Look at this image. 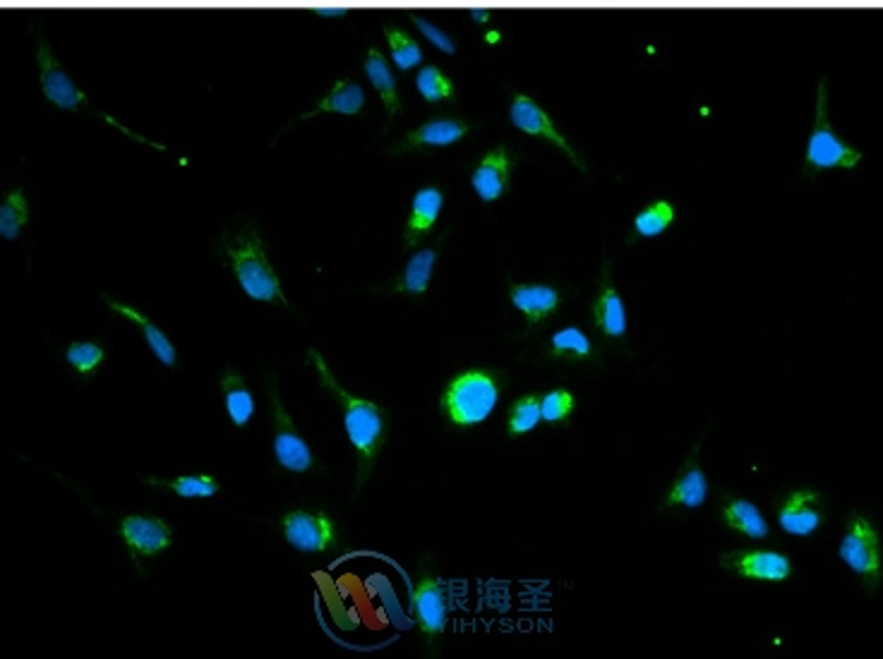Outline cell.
<instances>
[{"mask_svg": "<svg viewBox=\"0 0 883 659\" xmlns=\"http://www.w3.org/2000/svg\"><path fill=\"white\" fill-rule=\"evenodd\" d=\"M310 358L315 360V368H317V372H320L322 384L331 393H335L337 401L341 403L343 430H346V434H349V442L358 453V485H363L372 471L374 459H378V453L384 444L387 413L378 403L358 399V395L343 391L335 382V377H331L327 362L322 360L320 353H317V350H310Z\"/></svg>", "mask_w": 883, "mask_h": 659, "instance_id": "obj_1", "label": "cell"}, {"mask_svg": "<svg viewBox=\"0 0 883 659\" xmlns=\"http://www.w3.org/2000/svg\"><path fill=\"white\" fill-rule=\"evenodd\" d=\"M226 259L234 269L243 292L257 302L286 305L281 281L267 257L265 243L255 230H245L226 245Z\"/></svg>", "mask_w": 883, "mask_h": 659, "instance_id": "obj_2", "label": "cell"}, {"mask_svg": "<svg viewBox=\"0 0 883 659\" xmlns=\"http://www.w3.org/2000/svg\"><path fill=\"white\" fill-rule=\"evenodd\" d=\"M500 401V387L495 377L483 370H471L456 377L446 387L440 410L442 415L456 424V428H473L490 418Z\"/></svg>", "mask_w": 883, "mask_h": 659, "instance_id": "obj_3", "label": "cell"}, {"mask_svg": "<svg viewBox=\"0 0 883 659\" xmlns=\"http://www.w3.org/2000/svg\"><path fill=\"white\" fill-rule=\"evenodd\" d=\"M862 161V154L855 146L845 144L835 135L829 121V82L821 78L817 92V121L807 144V168L812 173L831 171V168H855Z\"/></svg>", "mask_w": 883, "mask_h": 659, "instance_id": "obj_4", "label": "cell"}, {"mask_svg": "<svg viewBox=\"0 0 883 659\" xmlns=\"http://www.w3.org/2000/svg\"><path fill=\"white\" fill-rule=\"evenodd\" d=\"M838 556L855 574L866 588L874 590L881 580V552H879V531L870 516L855 511L850 514L845 535L838 547Z\"/></svg>", "mask_w": 883, "mask_h": 659, "instance_id": "obj_5", "label": "cell"}, {"mask_svg": "<svg viewBox=\"0 0 883 659\" xmlns=\"http://www.w3.org/2000/svg\"><path fill=\"white\" fill-rule=\"evenodd\" d=\"M269 393H271L274 420H277V432H274V453H277V461L288 473H308L315 465L312 449L306 442V436L296 430L291 415L286 413L279 387L274 384V379L269 382Z\"/></svg>", "mask_w": 883, "mask_h": 659, "instance_id": "obj_6", "label": "cell"}, {"mask_svg": "<svg viewBox=\"0 0 883 659\" xmlns=\"http://www.w3.org/2000/svg\"><path fill=\"white\" fill-rule=\"evenodd\" d=\"M284 537L288 545L306 554H322L337 545L335 523L327 514H310V511H291L281 521Z\"/></svg>", "mask_w": 883, "mask_h": 659, "instance_id": "obj_7", "label": "cell"}, {"mask_svg": "<svg viewBox=\"0 0 883 659\" xmlns=\"http://www.w3.org/2000/svg\"><path fill=\"white\" fill-rule=\"evenodd\" d=\"M720 566L745 580L783 583L792 576V564L788 556L780 552H761V549L728 552L720 556Z\"/></svg>", "mask_w": 883, "mask_h": 659, "instance_id": "obj_8", "label": "cell"}, {"mask_svg": "<svg viewBox=\"0 0 883 659\" xmlns=\"http://www.w3.org/2000/svg\"><path fill=\"white\" fill-rule=\"evenodd\" d=\"M510 121H512V125L518 132H524V135L553 142L557 150H562L564 154H567V158L572 161V164H576L578 168H584L582 158H578V154L572 150L569 142L564 140V135L555 127L553 119H550L547 111L538 104V101H533L526 94H516L512 99V106H510Z\"/></svg>", "mask_w": 883, "mask_h": 659, "instance_id": "obj_9", "label": "cell"}, {"mask_svg": "<svg viewBox=\"0 0 883 659\" xmlns=\"http://www.w3.org/2000/svg\"><path fill=\"white\" fill-rule=\"evenodd\" d=\"M411 614L428 640L438 638L444 631L449 617V597L435 576L425 574L418 578L411 595Z\"/></svg>", "mask_w": 883, "mask_h": 659, "instance_id": "obj_10", "label": "cell"}, {"mask_svg": "<svg viewBox=\"0 0 883 659\" xmlns=\"http://www.w3.org/2000/svg\"><path fill=\"white\" fill-rule=\"evenodd\" d=\"M37 61L41 70V92L53 106L61 111H78L86 104V94L72 82L65 68L58 63V58L43 41L37 43Z\"/></svg>", "mask_w": 883, "mask_h": 659, "instance_id": "obj_11", "label": "cell"}, {"mask_svg": "<svg viewBox=\"0 0 883 659\" xmlns=\"http://www.w3.org/2000/svg\"><path fill=\"white\" fill-rule=\"evenodd\" d=\"M121 535L125 539V545L130 547V552H133V556H137V559L162 554L173 539L171 527L162 518L147 516V514L125 516L121 521Z\"/></svg>", "mask_w": 883, "mask_h": 659, "instance_id": "obj_12", "label": "cell"}, {"mask_svg": "<svg viewBox=\"0 0 883 659\" xmlns=\"http://www.w3.org/2000/svg\"><path fill=\"white\" fill-rule=\"evenodd\" d=\"M823 521V502L819 492H792L778 508V523L788 535L807 537L819 531Z\"/></svg>", "mask_w": 883, "mask_h": 659, "instance_id": "obj_13", "label": "cell"}, {"mask_svg": "<svg viewBox=\"0 0 883 659\" xmlns=\"http://www.w3.org/2000/svg\"><path fill=\"white\" fill-rule=\"evenodd\" d=\"M512 166H514V158L510 156V152H506V146L500 144V146H495V150H490L471 175V185L475 189L478 199L490 204V202H497L500 197H504L506 187H510Z\"/></svg>", "mask_w": 883, "mask_h": 659, "instance_id": "obj_14", "label": "cell"}, {"mask_svg": "<svg viewBox=\"0 0 883 659\" xmlns=\"http://www.w3.org/2000/svg\"><path fill=\"white\" fill-rule=\"evenodd\" d=\"M593 321H596V327L605 336H610V339H619V336H625V331H627L625 302H622L619 290L615 288L613 278H610V269L607 267L603 271L598 298L593 300Z\"/></svg>", "mask_w": 883, "mask_h": 659, "instance_id": "obj_15", "label": "cell"}, {"mask_svg": "<svg viewBox=\"0 0 883 659\" xmlns=\"http://www.w3.org/2000/svg\"><path fill=\"white\" fill-rule=\"evenodd\" d=\"M469 125L461 123V121H452V119H442V121H430L421 127L411 130L407 137H403L394 152H409V150H423V146H449V144H456L463 137L469 135Z\"/></svg>", "mask_w": 883, "mask_h": 659, "instance_id": "obj_16", "label": "cell"}, {"mask_svg": "<svg viewBox=\"0 0 883 659\" xmlns=\"http://www.w3.org/2000/svg\"><path fill=\"white\" fill-rule=\"evenodd\" d=\"M510 298L516 310L526 315L528 325H535V321L553 315L562 300L557 288L545 284H512Z\"/></svg>", "mask_w": 883, "mask_h": 659, "instance_id": "obj_17", "label": "cell"}, {"mask_svg": "<svg viewBox=\"0 0 883 659\" xmlns=\"http://www.w3.org/2000/svg\"><path fill=\"white\" fill-rule=\"evenodd\" d=\"M444 207V195L440 187H421L411 202V214L407 222V245L413 247L428 236V230L435 226L440 212Z\"/></svg>", "mask_w": 883, "mask_h": 659, "instance_id": "obj_18", "label": "cell"}, {"mask_svg": "<svg viewBox=\"0 0 883 659\" xmlns=\"http://www.w3.org/2000/svg\"><path fill=\"white\" fill-rule=\"evenodd\" d=\"M708 500V477L697 459V451L687 461L685 471L679 473L672 490L665 496V506H682V508H699Z\"/></svg>", "mask_w": 883, "mask_h": 659, "instance_id": "obj_19", "label": "cell"}, {"mask_svg": "<svg viewBox=\"0 0 883 659\" xmlns=\"http://www.w3.org/2000/svg\"><path fill=\"white\" fill-rule=\"evenodd\" d=\"M106 302H109V307H111L113 312L123 315L125 319H130V321H133V325L140 327V331L144 333V341H147L150 350L156 356V360L164 364V368H176V364H178L176 346H173V343L168 341V336H166L162 329H158L152 319H147L144 315H140L137 310H133V307H127V305H123V302H115V300H111V298H106Z\"/></svg>", "mask_w": 883, "mask_h": 659, "instance_id": "obj_20", "label": "cell"}, {"mask_svg": "<svg viewBox=\"0 0 883 659\" xmlns=\"http://www.w3.org/2000/svg\"><path fill=\"white\" fill-rule=\"evenodd\" d=\"M720 521L730 531L740 533L749 539H766L769 537V523H766L763 514L757 504H751L747 500H730L722 506Z\"/></svg>", "mask_w": 883, "mask_h": 659, "instance_id": "obj_21", "label": "cell"}, {"mask_svg": "<svg viewBox=\"0 0 883 659\" xmlns=\"http://www.w3.org/2000/svg\"><path fill=\"white\" fill-rule=\"evenodd\" d=\"M366 106V92L363 86L351 82V80H341L335 86H331L329 94L317 104L312 111H308L302 119H315V115L320 113H341V115H356L363 111Z\"/></svg>", "mask_w": 883, "mask_h": 659, "instance_id": "obj_22", "label": "cell"}, {"mask_svg": "<svg viewBox=\"0 0 883 659\" xmlns=\"http://www.w3.org/2000/svg\"><path fill=\"white\" fill-rule=\"evenodd\" d=\"M363 68H366V75H368L370 84L374 86V92L380 94L389 115H397L401 109V101H399V92H397V78H394L392 68H389L387 58L378 49H370L366 55Z\"/></svg>", "mask_w": 883, "mask_h": 659, "instance_id": "obj_23", "label": "cell"}, {"mask_svg": "<svg viewBox=\"0 0 883 659\" xmlns=\"http://www.w3.org/2000/svg\"><path fill=\"white\" fill-rule=\"evenodd\" d=\"M435 261H438V247H423V250H418L407 261V269H403V276L394 284V288H389V290L411 292V296H423V292L430 286Z\"/></svg>", "mask_w": 883, "mask_h": 659, "instance_id": "obj_24", "label": "cell"}, {"mask_svg": "<svg viewBox=\"0 0 883 659\" xmlns=\"http://www.w3.org/2000/svg\"><path fill=\"white\" fill-rule=\"evenodd\" d=\"M222 391H224V403H226V413H228L230 422H234L236 428H245V424H248L250 418L255 415V399H253L250 389L245 387L240 374L226 372L222 379Z\"/></svg>", "mask_w": 883, "mask_h": 659, "instance_id": "obj_25", "label": "cell"}, {"mask_svg": "<svg viewBox=\"0 0 883 659\" xmlns=\"http://www.w3.org/2000/svg\"><path fill=\"white\" fill-rule=\"evenodd\" d=\"M150 485L171 490L173 494L183 496V500H209V496L219 494V482L212 475H183L176 480H162V477H150Z\"/></svg>", "mask_w": 883, "mask_h": 659, "instance_id": "obj_26", "label": "cell"}, {"mask_svg": "<svg viewBox=\"0 0 883 659\" xmlns=\"http://www.w3.org/2000/svg\"><path fill=\"white\" fill-rule=\"evenodd\" d=\"M672 222H675V207L668 199H658L636 214L634 233L639 238H656L663 236V233L672 226Z\"/></svg>", "mask_w": 883, "mask_h": 659, "instance_id": "obj_27", "label": "cell"}, {"mask_svg": "<svg viewBox=\"0 0 883 659\" xmlns=\"http://www.w3.org/2000/svg\"><path fill=\"white\" fill-rule=\"evenodd\" d=\"M29 222V204L22 189H12L0 207V236L6 240H18Z\"/></svg>", "mask_w": 883, "mask_h": 659, "instance_id": "obj_28", "label": "cell"}, {"mask_svg": "<svg viewBox=\"0 0 883 659\" xmlns=\"http://www.w3.org/2000/svg\"><path fill=\"white\" fill-rule=\"evenodd\" d=\"M384 37L389 41V51H392V61L399 70L409 72L423 63V49L403 29L384 27Z\"/></svg>", "mask_w": 883, "mask_h": 659, "instance_id": "obj_29", "label": "cell"}, {"mask_svg": "<svg viewBox=\"0 0 883 659\" xmlns=\"http://www.w3.org/2000/svg\"><path fill=\"white\" fill-rule=\"evenodd\" d=\"M415 86H418V92H421V96L425 101H430V104L456 99L452 80H449L438 65H425L421 72H418Z\"/></svg>", "mask_w": 883, "mask_h": 659, "instance_id": "obj_30", "label": "cell"}, {"mask_svg": "<svg viewBox=\"0 0 883 659\" xmlns=\"http://www.w3.org/2000/svg\"><path fill=\"white\" fill-rule=\"evenodd\" d=\"M550 350H553L555 358L562 360H586L591 356V341L582 329L567 327L553 336Z\"/></svg>", "mask_w": 883, "mask_h": 659, "instance_id": "obj_31", "label": "cell"}, {"mask_svg": "<svg viewBox=\"0 0 883 659\" xmlns=\"http://www.w3.org/2000/svg\"><path fill=\"white\" fill-rule=\"evenodd\" d=\"M538 422H543L541 399L538 395H521V399L510 410V422H506V430H510V436L528 434L531 430L538 428Z\"/></svg>", "mask_w": 883, "mask_h": 659, "instance_id": "obj_32", "label": "cell"}, {"mask_svg": "<svg viewBox=\"0 0 883 659\" xmlns=\"http://www.w3.org/2000/svg\"><path fill=\"white\" fill-rule=\"evenodd\" d=\"M574 395L564 389L557 391H550L541 399V418L547 424H559L564 420H569V415L574 413Z\"/></svg>", "mask_w": 883, "mask_h": 659, "instance_id": "obj_33", "label": "cell"}, {"mask_svg": "<svg viewBox=\"0 0 883 659\" xmlns=\"http://www.w3.org/2000/svg\"><path fill=\"white\" fill-rule=\"evenodd\" d=\"M65 358L78 372L86 374V372L96 370L101 360H104V348H101L99 343H92V341H80V343H72L68 348Z\"/></svg>", "mask_w": 883, "mask_h": 659, "instance_id": "obj_34", "label": "cell"}, {"mask_svg": "<svg viewBox=\"0 0 883 659\" xmlns=\"http://www.w3.org/2000/svg\"><path fill=\"white\" fill-rule=\"evenodd\" d=\"M413 24L418 27V32H421V34L432 43V47L440 49V51L446 53V55H454V53H456V43H454V39L449 37L442 27L432 24L430 20H423V18H413Z\"/></svg>", "mask_w": 883, "mask_h": 659, "instance_id": "obj_35", "label": "cell"}]
</instances>
